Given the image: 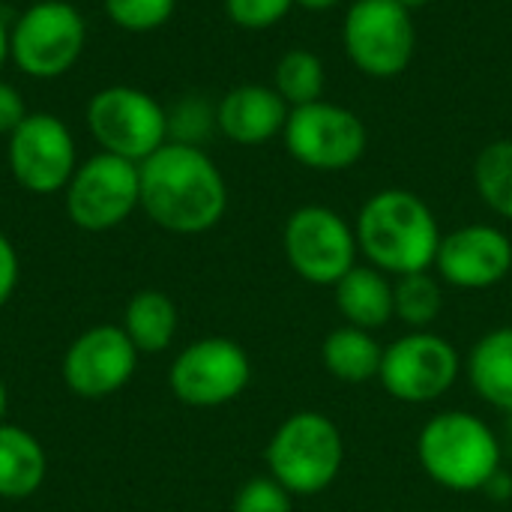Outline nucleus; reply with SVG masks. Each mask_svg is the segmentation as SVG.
Listing matches in <instances>:
<instances>
[{"mask_svg": "<svg viewBox=\"0 0 512 512\" xmlns=\"http://www.w3.org/2000/svg\"><path fill=\"white\" fill-rule=\"evenodd\" d=\"M141 210L171 234H204L228 210V186L216 162L195 144L165 141L141 165Z\"/></svg>", "mask_w": 512, "mask_h": 512, "instance_id": "nucleus-1", "label": "nucleus"}, {"mask_svg": "<svg viewBox=\"0 0 512 512\" xmlns=\"http://www.w3.org/2000/svg\"><path fill=\"white\" fill-rule=\"evenodd\" d=\"M360 255L381 273L408 276L435 267L441 225L432 207L411 189H381L354 222Z\"/></svg>", "mask_w": 512, "mask_h": 512, "instance_id": "nucleus-2", "label": "nucleus"}, {"mask_svg": "<svg viewBox=\"0 0 512 512\" xmlns=\"http://www.w3.org/2000/svg\"><path fill=\"white\" fill-rule=\"evenodd\" d=\"M417 459L438 486L450 492H483L501 471V444L483 417L441 411L420 429Z\"/></svg>", "mask_w": 512, "mask_h": 512, "instance_id": "nucleus-3", "label": "nucleus"}, {"mask_svg": "<svg viewBox=\"0 0 512 512\" xmlns=\"http://www.w3.org/2000/svg\"><path fill=\"white\" fill-rule=\"evenodd\" d=\"M264 462L270 477L294 498H312L336 483L345 465V441L327 414L297 411L267 441Z\"/></svg>", "mask_w": 512, "mask_h": 512, "instance_id": "nucleus-4", "label": "nucleus"}, {"mask_svg": "<svg viewBox=\"0 0 512 512\" xmlns=\"http://www.w3.org/2000/svg\"><path fill=\"white\" fill-rule=\"evenodd\" d=\"M87 42V21L66 0H36L9 27V60L36 81L66 75Z\"/></svg>", "mask_w": 512, "mask_h": 512, "instance_id": "nucleus-5", "label": "nucleus"}, {"mask_svg": "<svg viewBox=\"0 0 512 512\" xmlns=\"http://www.w3.org/2000/svg\"><path fill=\"white\" fill-rule=\"evenodd\" d=\"M342 42L363 75L387 81L411 66L417 27L399 0H354L342 21Z\"/></svg>", "mask_w": 512, "mask_h": 512, "instance_id": "nucleus-6", "label": "nucleus"}, {"mask_svg": "<svg viewBox=\"0 0 512 512\" xmlns=\"http://www.w3.org/2000/svg\"><path fill=\"white\" fill-rule=\"evenodd\" d=\"M87 129L99 150L141 165L168 141V111L141 87L111 84L87 102Z\"/></svg>", "mask_w": 512, "mask_h": 512, "instance_id": "nucleus-7", "label": "nucleus"}, {"mask_svg": "<svg viewBox=\"0 0 512 512\" xmlns=\"http://www.w3.org/2000/svg\"><path fill=\"white\" fill-rule=\"evenodd\" d=\"M282 138L291 159L327 174L354 168L369 147L366 123L351 108L324 99L291 108Z\"/></svg>", "mask_w": 512, "mask_h": 512, "instance_id": "nucleus-8", "label": "nucleus"}, {"mask_svg": "<svg viewBox=\"0 0 512 512\" xmlns=\"http://www.w3.org/2000/svg\"><path fill=\"white\" fill-rule=\"evenodd\" d=\"M282 249L291 270L309 285H336L351 267H357V234L333 207L306 204L297 207L282 231Z\"/></svg>", "mask_w": 512, "mask_h": 512, "instance_id": "nucleus-9", "label": "nucleus"}, {"mask_svg": "<svg viewBox=\"0 0 512 512\" xmlns=\"http://www.w3.org/2000/svg\"><path fill=\"white\" fill-rule=\"evenodd\" d=\"M66 192V213L81 231H111L141 207V168L123 156L99 150L84 159Z\"/></svg>", "mask_w": 512, "mask_h": 512, "instance_id": "nucleus-10", "label": "nucleus"}, {"mask_svg": "<svg viewBox=\"0 0 512 512\" xmlns=\"http://www.w3.org/2000/svg\"><path fill=\"white\" fill-rule=\"evenodd\" d=\"M462 372L456 345L432 330H411L384 348L378 381L405 405H429L453 390Z\"/></svg>", "mask_w": 512, "mask_h": 512, "instance_id": "nucleus-11", "label": "nucleus"}, {"mask_svg": "<svg viewBox=\"0 0 512 512\" xmlns=\"http://www.w3.org/2000/svg\"><path fill=\"white\" fill-rule=\"evenodd\" d=\"M252 378L249 354L225 336H207L186 345L171 363V393L192 408H219L234 402Z\"/></svg>", "mask_w": 512, "mask_h": 512, "instance_id": "nucleus-12", "label": "nucleus"}, {"mask_svg": "<svg viewBox=\"0 0 512 512\" xmlns=\"http://www.w3.org/2000/svg\"><path fill=\"white\" fill-rule=\"evenodd\" d=\"M6 162L21 189L33 195L63 192L78 168L75 138L57 114L33 111L9 135Z\"/></svg>", "mask_w": 512, "mask_h": 512, "instance_id": "nucleus-13", "label": "nucleus"}, {"mask_svg": "<svg viewBox=\"0 0 512 512\" xmlns=\"http://www.w3.org/2000/svg\"><path fill=\"white\" fill-rule=\"evenodd\" d=\"M138 366V348L123 327L99 324L81 333L63 357V381L81 399H108L129 384Z\"/></svg>", "mask_w": 512, "mask_h": 512, "instance_id": "nucleus-14", "label": "nucleus"}, {"mask_svg": "<svg viewBox=\"0 0 512 512\" xmlns=\"http://www.w3.org/2000/svg\"><path fill=\"white\" fill-rule=\"evenodd\" d=\"M435 270L453 288H495L512 273V240L507 231L486 222L462 225L441 237Z\"/></svg>", "mask_w": 512, "mask_h": 512, "instance_id": "nucleus-15", "label": "nucleus"}, {"mask_svg": "<svg viewBox=\"0 0 512 512\" xmlns=\"http://www.w3.org/2000/svg\"><path fill=\"white\" fill-rule=\"evenodd\" d=\"M288 114V102L273 87L240 84L219 99L216 129L240 147H261L282 135Z\"/></svg>", "mask_w": 512, "mask_h": 512, "instance_id": "nucleus-16", "label": "nucleus"}, {"mask_svg": "<svg viewBox=\"0 0 512 512\" xmlns=\"http://www.w3.org/2000/svg\"><path fill=\"white\" fill-rule=\"evenodd\" d=\"M333 300L345 324L360 330H381L393 318V282L372 264L351 267L336 285Z\"/></svg>", "mask_w": 512, "mask_h": 512, "instance_id": "nucleus-17", "label": "nucleus"}, {"mask_svg": "<svg viewBox=\"0 0 512 512\" xmlns=\"http://www.w3.org/2000/svg\"><path fill=\"white\" fill-rule=\"evenodd\" d=\"M468 381L495 411L512 414V327L489 330L468 354Z\"/></svg>", "mask_w": 512, "mask_h": 512, "instance_id": "nucleus-18", "label": "nucleus"}, {"mask_svg": "<svg viewBox=\"0 0 512 512\" xmlns=\"http://www.w3.org/2000/svg\"><path fill=\"white\" fill-rule=\"evenodd\" d=\"M48 459L42 444L21 426H0V498L24 501L45 483Z\"/></svg>", "mask_w": 512, "mask_h": 512, "instance_id": "nucleus-19", "label": "nucleus"}, {"mask_svg": "<svg viewBox=\"0 0 512 512\" xmlns=\"http://www.w3.org/2000/svg\"><path fill=\"white\" fill-rule=\"evenodd\" d=\"M321 360H324L327 372L336 381H342V384H366V381L378 378L384 348L369 330L342 324L324 339Z\"/></svg>", "mask_w": 512, "mask_h": 512, "instance_id": "nucleus-20", "label": "nucleus"}, {"mask_svg": "<svg viewBox=\"0 0 512 512\" xmlns=\"http://www.w3.org/2000/svg\"><path fill=\"white\" fill-rule=\"evenodd\" d=\"M123 333L138 354H159L177 336V306L165 291H138L126 303Z\"/></svg>", "mask_w": 512, "mask_h": 512, "instance_id": "nucleus-21", "label": "nucleus"}, {"mask_svg": "<svg viewBox=\"0 0 512 512\" xmlns=\"http://www.w3.org/2000/svg\"><path fill=\"white\" fill-rule=\"evenodd\" d=\"M327 84L324 60L309 48H291L279 57L273 69V90L288 102V108H300L318 102Z\"/></svg>", "mask_w": 512, "mask_h": 512, "instance_id": "nucleus-22", "label": "nucleus"}, {"mask_svg": "<svg viewBox=\"0 0 512 512\" xmlns=\"http://www.w3.org/2000/svg\"><path fill=\"white\" fill-rule=\"evenodd\" d=\"M444 312L441 279L429 270L396 276L393 282V315L411 330H429Z\"/></svg>", "mask_w": 512, "mask_h": 512, "instance_id": "nucleus-23", "label": "nucleus"}, {"mask_svg": "<svg viewBox=\"0 0 512 512\" xmlns=\"http://www.w3.org/2000/svg\"><path fill=\"white\" fill-rule=\"evenodd\" d=\"M474 186L483 204L512 222V138L492 141L474 162Z\"/></svg>", "mask_w": 512, "mask_h": 512, "instance_id": "nucleus-24", "label": "nucleus"}, {"mask_svg": "<svg viewBox=\"0 0 512 512\" xmlns=\"http://www.w3.org/2000/svg\"><path fill=\"white\" fill-rule=\"evenodd\" d=\"M111 24L129 33H150L171 21L177 0H102Z\"/></svg>", "mask_w": 512, "mask_h": 512, "instance_id": "nucleus-25", "label": "nucleus"}, {"mask_svg": "<svg viewBox=\"0 0 512 512\" xmlns=\"http://www.w3.org/2000/svg\"><path fill=\"white\" fill-rule=\"evenodd\" d=\"M210 129H216V108L201 96H186L168 111V141L201 147Z\"/></svg>", "mask_w": 512, "mask_h": 512, "instance_id": "nucleus-26", "label": "nucleus"}, {"mask_svg": "<svg viewBox=\"0 0 512 512\" xmlns=\"http://www.w3.org/2000/svg\"><path fill=\"white\" fill-rule=\"evenodd\" d=\"M234 512H294V495L270 474L252 477L240 486L234 498Z\"/></svg>", "mask_w": 512, "mask_h": 512, "instance_id": "nucleus-27", "label": "nucleus"}, {"mask_svg": "<svg viewBox=\"0 0 512 512\" xmlns=\"http://www.w3.org/2000/svg\"><path fill=\"white\" fill-rule=\"evenodd\" d=\"M294 0H225L228 18L243 30H267L276 27L288 12Z\"/></svg>", "mask_w": 512, "mask_h": 512, "instance_id": "nucleus-28", "label": "nucleus"}, {"mask_svg": "<svg viewBox=\"0 0 512 512\" xmlns=\"http://www.w3.org/2000/svg\"><path fill=\"white\" fill-rule=\"evenodd\" d=\"M27 114H30V111H27V105H24L18 87L0 78V135L9 138Z\"/></svg>", "mask_w": 512, "mask_h": 512, "instance_id": "nucleus-29", "label": "nucleus"}, {"mask_svg": "<svg viewBox=\"0 0 512 512\" xmlns=\"http://www.w3.org/2000/svg\"><path fill=\"white\" fill-rule=\"evenodd\" d=\"M18 252L12 246V240L0 231V309L9 303L15 285H18Z\"/></svg>", "mask_w": 512, "mask_h": 512, "instance_id": "nucleus-30", "label": "nucleus"}, {"mask_svg": "<svg viewBox=\"0 0 512 512\" xmlns=\"http://www.w3.org/2000/svg\"><path fill=\"white\" fill-rule=\"evenodd\" d=\"M342 0H294V6H303V9H309V12H327V9H333V6H339Z\"/></svg>", "mask_w": 512, "mask_h": 512, "instance_id": "nucleus-31", "label": "nucleus"}, {"mask_svg": "<svg viewBox=\"0 0 512 512\" xmlns=\"http://www.w3.org/2000/svg\"><path fill=\"white\" fill-rule=\"evenodd\" d=\"M6 60H9V24L0 18V69Z\"/></svg>", "mask_w": 512, "mask_h": 512, "instance_id": "nucleus-32", "label": "nucleus"}, {"mask_svg": "<svg viewBox=\"0 0 512 512\" xmlns=\"http://www.w3.org/2000/svg\"><path fill=\"white\" fill-rule=\"evenodd\" d=\"M6 408H9V393H6V384L0 381V426H3V417H6Z\"/></svg>", "mask_w": 512, "mask_h": 512, "instance_id": "nucleus-33", "label": "nucleus"}, {"mask_svg": "<svg viewBox=\"0 0 512 512\" xmlns=\"http://www.w3.org/2000/svg\"><path fill=\"white\" fill-rule=\"evenodd\" d=\"M399 3H402L405 9H411V12H414V9H423V6H429L432 0H399Z\"/></svg>", "mask_w": 512, "mask_h": 512, "instance_id": "nucleus-34", "label": "nucleus"}]
</instances>
